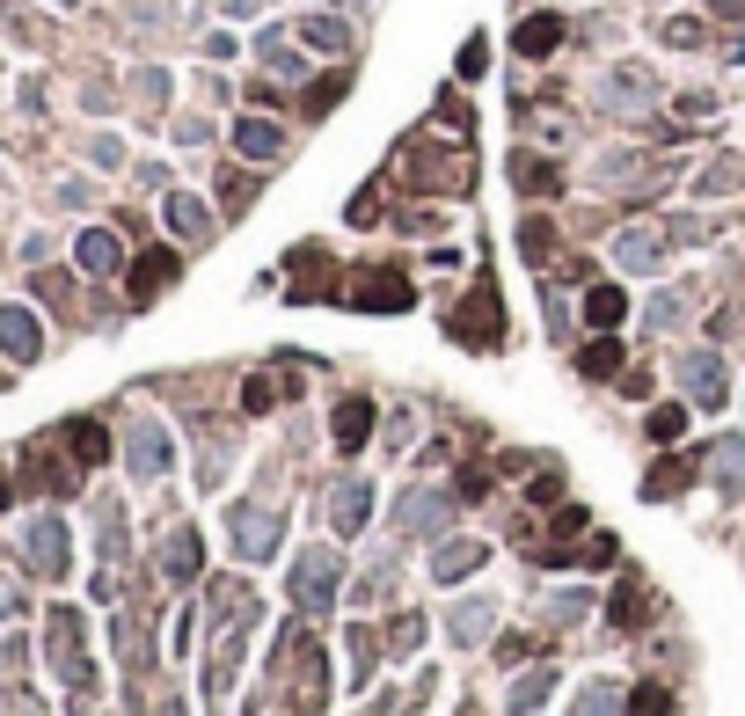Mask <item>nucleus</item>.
I'll use <instances>...</instances> for the list:
<instances>
[{"mask_svg":"<svg viewBox=\"0 0 745 716\" xmlns=\"http://www.w3.org/2000/svg\"><path fill=\"white\" fill-rule=\"evenodd\" d=\"M226 534H234V556L263 563V556H278V542H285V520L263 512V505H234L226 512Z\"/></svg>","mask_w":745,"mask_h":716,"instance_id":"1","label":"nucleus"},{"mask_svg":"<svg viewBox=\"0 0 745 716\" xmlns=\"http://www.w3.org/2000/svg\"><path fill=\"white\" fill-rule=\"evenodd\" d=\"M285 585H293V607H330V599H336V556H330V548H308Z\"/></svg>","mask_w":745,"mask_h":716,"instance_id":"2","label":"nucleus"},{"mask_svg":"<svg viewBox=\"0 0 745 716\" xmlns=\"http://www.w3.org/2000/svg\"><path fill=\"white\" fill-rule=\"evenodd\" d=\"M453 512V490H410L395 505V542H410V534H439Z\"/></svg>","mask_w":745,"mask_h":716,"instance_id":"3","label":"nucleus"},{"mask_svg":"<svg viewBox=\"0 0 745 716\" xmlns=\"http://www.w3.org/2000/svg\"><path fill=\"white\" fill-rule=\"evenodd\" d=\"M52 665H59V673H67L73 687H88V658H81V622H73L67 607L52 614Z\"/></svg>","mask_w":745,"mask_h":716,"instance_id":"4","label":"nucleus"},{"mask_svg":"<svg viewBox=\"0 0 745 716\" xmlns=\"http://www.w3.org/2000/svg\"><path fill=\"white\" fill-rule=\"evenodd\" d=\"M679 381H687V395L702 402V410H716V402H724V359H716V351H687Z\"/></svg>","mask_w":745,"mask_h":716,"instance_id":"5","label":"nucleus"},{"mask_svg":"<svg viewBox=\"0 0 745 716\" xmlns=\"http://www.w3.org/2000/svg\"><path fill=\"white\" fill-rule=\"evenodd\" d=\"M490 622H497V599H461V607L446 614V636L453 644H483Z\"/></svg>","mask_w":745,"mask_h":716,"instance_id":"6","label":"nucleus"},{"mask_svg":"<svg viewBox=\"0 0 745 716\" xmlns=\"http://www.w3.org/2000/svg\"><path fill=\"white\" fill-rule=\"evenodd\" d=\"M709 475L724 497H745V438H716L709 446Z\"/></svg>","mask_w":745,"mask_h":716,"instance_id":"7","label":"nucleus"},{"mask_svg":"<svg viewBox=\"0 0 745 716\" xmlns=\"http://www.w3.org/2000/svg\"><path fill=\"white\" fill-rule=\"evenodd\" d=\"M30 563H37V571H67V526H59V520H37L30 526Z\"/></svg>","mask_w":745,"mask_h":716,"instance_id":"8","label":"nucleus"},{"mask_svg":"<svg viewBox=\"0 0 745 716\" xmlns=\"http://www.w3.org/2000/svg\"><path fill=\"white\" fill-rule=\"evenodd\" d=\"M614 256H622V271H658V263H665V242L651 228H628L622 242H614Z\"/></svg>","mask_w":745,"mask_h":716,"instance_id":"9","label":"nucleus"},{"mask_svg":"<svg viewBox=\"0 0 745 716\" xmlns=\"http://www.w3.org/2000/svg\"><path fill=\"white\" fill-rule=\"evenodd\" d=\"M483 556H490L483 542H446V548H439V556H432V577H439V585H453V577L483 571Z\"/></svg>","mask_w":745,"mask_h":716,"instance_id":"10","label":"nucleus"},{"mask_svg":"<svg viewBox=\"0 0 745 716\" xmlns=\"http://www.w3.org/2000/svg\"><path fill=\"white\" fill-rule=\"evenodd\" d=\"M365 505H373V490H365V483H344L330 497V526H336V534H359V526H365Z\"/></svg>","mask_w":745,"mask_h":716,"instance_id":"11","label":"nucleus"},{"mask_svg":"<svg viewBox=\"0 0 745 716\" xmlns=\"http://www.w3.org/2000/svg\"><path fill=\"white\" fill-rule=\"evenodd\" d=\"M169 468V438H161V424H139L132 432V475H161Z\"/></svg>","mask_w":745,"mask_h":716,"instance_id":"12","label":"nucleus"},{"mask_svg":"<svg viewBox=\"0 0 745 716\" xmlns=\"http://www.w3.org/2000/svg\"><path fill=\"white\" fill-rule=\"evenodd\" d=\"M0 351L8 359H37V322L22 307H0Z\"/></svg>","mask_w":745,"mask_h":716,"instance_id":"13","label":"nucleus"},{"mask_svg":"<svg viewBox=\"0 0 745 716\" xmlns=\"http://www.w3.org/2000/svg\"><path fill=\"white\" fill-rule=\"evenodd\" d=\"M234 147H242L249 161H271L278 147H285V132H278V124H263V118H242V124H234Z\"/></svg>","mask_w":745,"mask_h":716,"instance_id":"14","label":"nucleus"},{"mask_svg":"<svg viewBox=\"0 0 745 716\" xmlns=\"http://www.w3.org/2000/svg\"><path fill=\"white\" fill-rule=\"evenodd\" d=\"M555 44H563V22H555V16H534V22H520V52H526V59H548Z\"/></svg>","mask_w":745,"mask_h":716,"instance_id":"15","label":"nucleus"},{"mask_svg":"<svg viewBox=\"0 0 745 716\" xmlns=\"http://www.w3.org/2000/svg\"><path fill=\"white\" fill-rule=\"evenodd\" d=\"M365 424H373V410H365L359 395L336 402V446H344V454H351V446H365Z\"/></svg>","mask_w":745,"mask_h":716,"instance_id":"16","label":"nucleus"},{"mask_svg":"<svg viewBox=\"0 0 745 716\" xmlns=\"http://www.w3.org/2000/svg\"><path fill=\"white\" fill-rule=\"evenodd\" d=\"M118 263H124L118 234H103V228H95V234H81V271H118Z\"/></svg>","mask_w":745,"mask_h":716,"instance_id":"17","label":"nucleus"},{"mask_svg":"<svg viewBox=\"0 0 745 716\" xmlns=\"http://www.w3.org/2000/svg\"><path fill=\"white\" fill-rule=\"evenodd\" d=\"M548 687H555V673H548V665H541V673H526V680H512V695H504V702H512V716H526V709H541V702H548Z\"/></svg>","mask_w":745,"mask_h":716,"instance_id":"18","label":"nucleus"},{"mask_svg":"<svg viewBox=\"0 0 745 716\" xmlns=\"http://www.w3.org/2000/svg\"><path fill=\"white\" fill-rule=\"evenodd\" d=\"M169 228L183 234V242H198L212 220H205V205H198V198H169Z\"/></svg>","mask_w":745,"mask_h":716,"instance_id":"19","label":"nucleus"},{"mask_svg":"<svg viewBox=\"0 0 745 716\" xmlns=\"http://www.w3.org/2000/svg\"><path fill=\"white\" fill-rule=\"evenodd\" d=\"M571 716H622V695H614V687H577V702H571Z\"/></svg>","mask_w":745,"mask_h":716,"instance_id":"20","label":"nucleus"},{"mask_svg":"<svg viewBox=\"0 0 745 716\" xmlns=\"http://www.w3.org/2000/svg\"><path fill=\"white\" fill-rule=\"evenodd\" d=\"M359 307H410V285H402V279H373L359 293Z\"/></svg>","mask_w":745,"mask_h":716,"instance_id":"21","label":"nucleus"},{"mask_svg":"<svg viewBox=\"0 0 745 716\" xmlns=\"http://www.w3.org/2000/svg\"><path fill=\"white\" fill-rule=\"evenodd\" d=\"M161 563H169V577H175V585H183V577H198V542H191V534H175Z\"/></svg>","mask_w":745,"mask_h":716,"instance_id":"22","label":"nucleus"},{"mask_svg":"<svg viewBox=\"0 0 745 716\" xmlns=\"http://www.w3.org/2000/svg\"><path fill=\"white\" fill-rule=\"evenodd\" d=\"M308 44H314V52H344L351 30H344V22H330V16H314V22H308Z\"/></svg>","mask_w":745,"mask_h":716,"instance_id":"23","label":"nucleus"},{"mask_svg":"<svg viewBox=\"0 0 745 716\" xmlns=\"http://www.w3.org/2000/svg\"><path fill=\"white\" fill-rule=\"evenodd\" d=\"M585 315L600 322V330H614V322H622V293H614V285H600V293L585 300Z\"/></svg>","mask_w":745,"mask_h":716,"instance_id":"24","label":"nucleus"},{"mask_svg":"<svg viewBox=\"0 0 745 716\" xmlns=\"http://www.w3.org/2000/svg\"><path fill=\"white\" fill-rule=\"evenodd\" d=\"M628 716H673V695H665V687H636V695H628Z\"/></svg>","mask_w":745,"mask_h":716,"instance_id":"25","label":"nucleus"},{"mask_svg":"<svg viewBox=\"0 0 745 716\" xmlns=\"http://www.w3.org/2000/svg\"><path fill=\"white\" fill-rule=\"evenodd\" d=\"M161 279H175V263H169V256H147V263H139V279H132V293L147 300V293H154Z\"/></svg>","mask_w":745,"mask_h":716,"instance_id":"26","label":"nucleus"},{"mask_svg":"<svg viewBox=\"0 0 745 716\" xmlns=\"http://www.w3.org/2000/svg\"><path fill=\"white\" fill-rule=\"evenodd\" d=\"M614 366H622V344H592L585 351V373H592V381H607Z\"/></svg>","mask_w":745,"mask_h":716,"instance_id":"27","label":"nucleus"},{"mask_svg":"<svg viewBox=\"0 0 745 716\" xmlns=\"http://www.w3.org/2000/svg\"><path fill=\"white\" fill-rule=\"evenodd\" d=\"M73 454H81V461H103V432H95V424H73Z\"/></svg>","mask_w":745,"mask_h":716,"instance_id":"28","label":"nucleus"},{"mask_svg":"<svg viewBox=\"0 0 745 716\" xmlns=\"http://www.w3.org/2000/svg\"><path fill=\"white\" fill-rule=\"evenodd\" d=\"M679 424H687V410H658V417H651V438H679Z\"/></svg>","mask_w":745,"mask_h":716,"instance_id":"29","label":"nucleus"},{"mask_svg":"<svg viewBox=\"0 0 745 716\" xmlns=\"http://www.w3.org/2000/svg\"><path fill=\"white\" fill-rule=\"evenodd\" d=\"M679 322V300H651V330H673Z\"/></svg>","mask_w":745,"mask_h":716,"instance_id":"30","label":"nucleus"},{"mask_svg":"<svg viewBox=\"0 0 745 716\" xmlns=\"http://www.w3.org/2000/svg\"><path fill=\"white\" fill-rule=\"evenodd\" d=\"M585 607H592V593H563V599H555V614H563V622H577Z\"/></svg>","mask_w":745,"mask_h":716,"instance_id":"31","label":"nucleus"},{"mask_svg":"<svg viewBox=\"0 0 745 716\" xmlns=\"http://www.w3.org/2000/svg\"><path fill=\"white\" fill-rule=\"evenodd\" d=\"M0 505H8V483H0Z\"/></svg>","mask_w":745,"mask_h":716,"instance_id":"32","label":"nucleus"}]
</instances>
